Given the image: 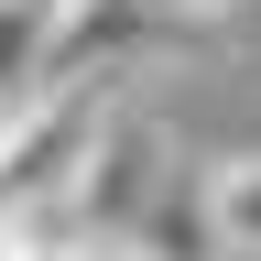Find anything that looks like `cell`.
<instances>
[{
  "label": "cell",
  "instance_id": "2",
  "mask_svg": "<svg viewBox=\"0 0 261 261\" xmlns=\"http://www.w3.org/2000/svg\"><path fill=\"white\" fill-rule=\"evenodd\" d=\"M163 174H174L163 130H152V120H130V109H98L87 163H76V185H65V228H87V240H130V218L152 207V185H163Z\"/></svg>",
  "mask_w": 261,
  "mask_h": 261
},
{
  "label": "cell",
  "instance_id": "4",
  "mask_svg": "<svg viewBox=\"0 0 261 261\" xmlns=\"http://www.w3.org/2000/svg\"><path fill=\"white\" fill-rule=\"evenodd\" d=\"M130 261H228V228H218V196L207 174H163L152 185V207L130 218Z\"/></svg>",
  "mask_w": 261,
  "mask_h": 261
},
{
  "label": "cell",
  "instance_id": "8",
  "mask_svg": "<svg viewBox=\"0 0 261 261\" xmlns=\"http://www.w3.org/2000/svg\"><path fill=\"white\" fill-rule=\"evenodd\" d=\"M152 11H163V22H174V11H218V0H152Z\"/></svg>",
  "mask_w": 261,
  "mask_h": 261
},
{
  "label": "cell",
  "instance_id": "7",
  "mask_svg": "<svg viewBox=\"0 0 261 261\" xmlns=\"http://www.w3.org/2000/svg\"><path fill=\"white\" fill-rule=\"evenodd\" d=\"M44 261H130V250H120V240H87V228H55Z\"/></svg>",
  "mask_w": 261,
  "mask_h": 261
},
{
  "label": "cell",
  "instance_id": "3",
  "mask_svg": "<svg viewBox=\"0 0 261 261\" xmlns=\"http://www.w3.org/2000/svg\"><path fill=\"white\" fill-rule=\"evenodd\" d=\"M163 33L152 0H55V87H109Z\"/></svg>",
  "mask_w": 261,
  "mask_h": 261
},
{
  "label": "cell",
  "instance_id": "1",
  "mask_svg": "<svg viewBox=\"0 0 261 261\" xmlns=\"http://www.w3.org/2000/svg\"><path fill=\"white\" fill-rule=\"evenodd\" d=\"M87 130H98V87H44L22 109H0V218H65Z\"/></svg>",
  "mask_w": 261,
  "mask_h": 261
},
{
  "label": "cell",
  "instance_id": "5",
  "mask_svg": "<svg viewBox=\"0 0 261 261\" xmlns=\"http://www.w3.org/2000/svg\"><path fill=\"white\" fill-rule=\"evenodd\" d=\"M55 87V0H0V109Z\"/></svg>",
  "mask_w": 261,
  "mask_h": 261
},
{
  "label": "cell",
  "instance_id": "6",
  "mask_svg": "<svg viewBox=\"0 0 261 261\" xmlns=\"http://www.w3.org/2000/svg\"><path fill=\"white\" fill-rule=\"evenodd\" d=\"M207 196H218V228H228V261H261V152H240V163H218V174H207Z\"/></svg>",
  "mask_w": 261,
  "mask_h": 261
}]
</instances>
